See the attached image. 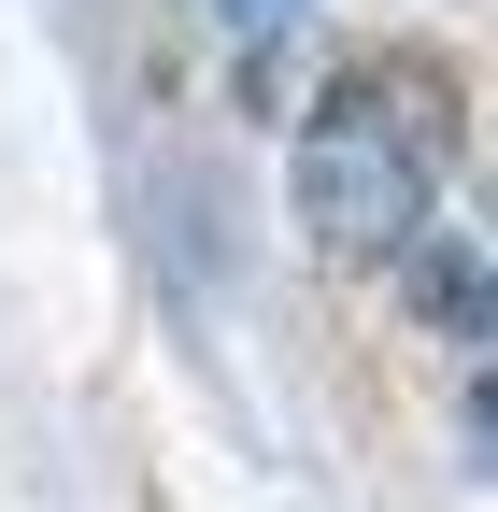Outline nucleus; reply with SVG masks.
Here are the masks:
<instances>
[{
	"mask_svg": "<svg viewBox=\"0 0 498 512\" xmlns=\"http://www.w3.org/2000/svg\"><path fill=\"white\" fill-rule=\"evenodd\" d=\"M456 157V100L427 57H356V72L299 114V228H314L328 271H399L427 242V200H442Z\"/></svg>",
	"mask_w": 498,
	"mask_h": 512,
	"instance_id": "obj_1",
	"label": "nucleus"
},
{
	"mask_svg": "<svg viewBox=\"0 0 498 512\" xmlns=\"http://www.w3.org/2000/svg\"><path fill=\"white\" fill-rule=\"evenodd\" d=\"M242 15H285V0H242Z\"/></svg>",
	"mask_w": 498,
	"mask_h": 512,
	"instance_id": "obj_4",
	"label": "nucleus"
},
{
	"mask_svg": "<svg viewBox=\"0 0 498 512\" xmlns=\"http://www.w3.org/2000/svg\"><path fill=\"white\" fill-rule=\"evenodd\" d=\"M470 441H484V470H498V384H484V399H470Z\"/></svg>",
	"mask_w": 498,
	"mask_h": 512,
	"instance_id": "obj_3",
	"label": "nucleus"
},
{
	"mask_svg": "<svg viewBox=\"0 0 498 512\" xmlns=\"http://www.w3.org/2000/svg\"><path fill=\"white\" fill-rule=\"evenodd\" d=\"M399 271H413V299L442 313L470 356H498V256H470V242H413Z\"/></svg>",
	"mask_w": 498,
	"mask_h": 512,
	"instance_id": "obj_2",
	"label": "nucleus"
}]
</instances>
